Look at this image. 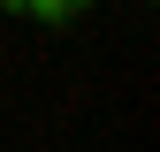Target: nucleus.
I'll return each instance as SVG.
<instances>
[{
  "label": "nucleus",
  "instance_id": "obj_3",
  "mask_svg": "<svg viewBox=\"0 0 160 152\" xmlns=\"http://www.w3.org/2000/svg\"><path fill=\"white\" fill-rule=\"evenodd\" d=\"M145 8H152V0H145Z\"/></svg>",
  "mask_w": 160,
  "mask_h": 152
},
{
  "label": "nucleus",
  "instance_id": "obj_2",
  "mask_svg": "<svg viewBox=\"0 0 160 152\" xmlns=\"http://www.w3.org/2000/svg\"><path fill=\"white\" fill-rule=\"evenodd\" d=\"M76 8H92V0H76Z\"/></svg>",
  "mask_w": 160,
  "mask_h": 152
},
{
  "label": "nucleus",
  "instance_id": "obj_1",
  "mask_svg": "<svg viewBox=\"0 0 160 152\" xmlns=\"http://www.w3.org/2000/svg\"><path fill=\"white\" fill-rule=\"evenodd\" d=\"M0 8H8V15H31V23H46V31H61V23L84 15L76 0H0Z\"/></svg>",
  "mask_w": 160,
  "mask_h": 152
}]
</instances>
